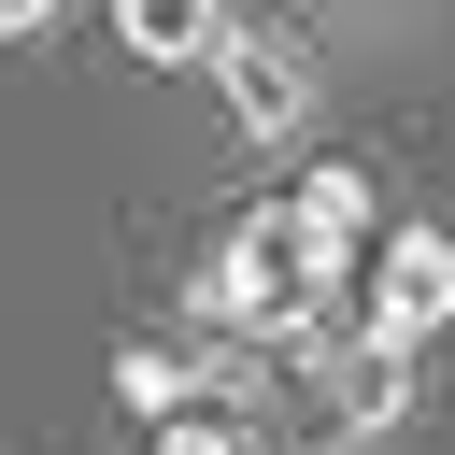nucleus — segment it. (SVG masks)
<instances>
[{
	"mask_svg": "<svg viewBox=\"0 0 455 455\" xmlns=\"http://www.w3.org/2000/svg\"><path fill=\"white\" fill-rule=\"evenodd\" d=\"M355 327H370V341H412V355L455 327V228H441V213H412V228L384 242V270H370V313H355Z\"/></svg>",
	"mask_w": 455,
	"mask_h": 455,
	"instance_id": "3",
	"label": "nucleus"
},
{
	"mask_svg": "<svg viewBox=\"0 0 455 455\" xmlns=\"http://www.w3.org/2000/svg\"><path fill=\"white\" fill-rule=\"evenodd\" d=\"M114 43H128L142 71H199V57L228 43V0H114Z\"/></svg>",
	"mask_w": 455,
	"mask_h": 455,
	"instance_id": "7",
	"label": "nucleus"
},
{
	"mask_svg": "<svg viewBox=\"0 0 455 455\" xmlns=\"http://www.w3.org/2000/svg\"><path fill=\"white\" fill-rule=\"evenodd\" d=\"M199 71H213L228 142H242V156H270V142H299V128H313V43H299V28H242V14H228V43H213Z\"/></svg>",
	"mask_w": 455,
	"mask_h": 455,
	"instance_id": "2",
	"label": "nucleus"
},
{
	"mask_svg": "<svg viewBox=\"0 0 455 455\" xmlns=\"http://www.w3.org/2000/svg\"><path fill=\"white\" fill-rule=\"evenodd\" d=\"M57 14H71V0H0V43H43Z\"/></svg>",
	"mask_w": 455,
	"mask_h": 455,
	"instance_id": "9",
	"label": "nucleus"
},
{
	"mask_svg": "<svg viewBox=\"0 0 455 455\" xmlns=\"http://www.w3.org/2000/svg\"><path fill=\"white\" fill-rule=\"evenodd\" d=\"M185 313L213 327V341H242V327H313L327 299L299 284V242H284V199L270 213H228V242L185 270Z\"/></svg>",
	"mask_w": 455,
	"mask_h": 455,
	"instance_id": "1",
	"label": "nucleus"
},
{
	"mask_svg": "<svg viewBox=\"0 0 455 455\" xmlns=\"http://www.w3.org/2000/svg\"><path fill=\"white\" fill-rule=\"evenodd\" d=\"M242 370H228V341H128L114 355V398L142 412V427H171V412H199V398H228Z\"/></svg>",
	"mask_w": 455,
	"mask_h": 455,
	"instance_id": "5",
	"label": "nucleus"
},
{
	"mask_svg": "<svg viewBox=\"0 0 455 455\" xmlns=\"http://www.w3.org/2000/svg\"><path fill=\"white\" fill-rule=\"evenodd\" d=\"M156 455H242V441H228V412H171V427H156Z\"/></svg>",
	"mask_w": 455,
	"mask_h": 455,
	"instance_id": "8",
	"label": "nucleus"
},
{
	"mask_svg": "<svg viewBox=\"0 0 455 455\" xmlns=\"http://www.w3.org/2000/svg\"><path fill=\"white\" fill-rule=\"evenodd\" d=\"M327 384H341V441H398V427H412V341H370V327H355V341L327 355Z\"/></svg>",
	"mask_w": 455,
	"mask_h": 455,
	"instance_id": "6",
	"label": "nucleus"
},
{
	"mask_svg": "<svg viewBox=\"0 0 455 455\" xmlns=\"http://www.w3.org/2000/svg\"><path fill=\"white\" fill-rule=\"evenodd\" d=\"M284 242H299V284H313V299H341V270H355V242H370V171H355V156L299 171V199H284Z\"/></svg>",
	"mask_w": 455,
	"mask_h": 455,
	"instance_id": "4",
	"label": "nucleus"
}]
</instances>
